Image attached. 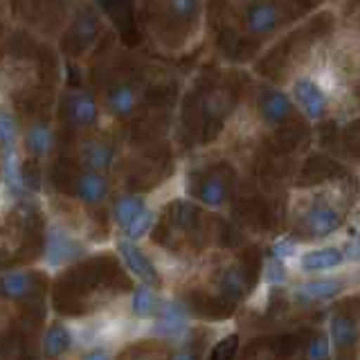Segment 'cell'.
I'll return each mask as SVG.
<instances>
[{
	"mask_svg": "<svg viewBox=\"0 0 360 360\" xmlns=\"http://www.w3.org/2000/svg\"><path fill=\"white\" fill-rule=\"evenodd\" d=\"M281 22H284V14L270 0H255L245 11V27L255 39H266L275 34Z\"/></svg>",
	"mask_w": 360,
	"mask_h": 360,
	"instance_id": "obj_5",
	"label": "cell"
},
{
	"mask_svg": "<svg viewBox=\"0 0 360 360\" xmlns=\"http://www.w3.org/2000/svg\"><path fill=\"white\" fill-rule=\"evenodd\" d=\"M20 144L25 155L43 160V158H48L54 149V131L48 122H32L30 127L22 131Z\"/></svg>",
	"mask_w": 360,
	"mask_h": 360,
	"instance_id": "obj_8",
	"label": "cell"
},
{
	"mask_svg": "<svg viewBox=\"0 0 360 360\" xmlns=\"http://www.w3.org/2000/svg\"><path fill=\"white\" fill-rule=\"evenodd\" d=\"M117 252H120V259L124 262V266H127L129 273L140 279V284H146V286L160 284V273H158L155 264L133 241L122 239L117 243Z\"/></svg>",
	"mask_w": 360,
	"mask_h": 360,
	"instance_id": "obj_6",
	"label": "cell"
},
{
	"mask_svg": "<svg viewBox=\"0 0 360 360\" xmlns=\"http://www.w3.org/2000/svg\"><path fill=\"white\" fill-rule=\"evenodd\" d=\"M345 259L347 262H360V236L345 248Z\"/></svg>",
	"mask_w": 360,
	"mask_h": 360,
	"instance_id": "obj_32",
	"label": "cell"
},
{
	"mask_svg": "<svg viewBox=\"0 0 360 360\" xmlns=\"http://www.w3.org/2000/svg\"><path fill=\"white\" fill-rule=\"evenodd\" d=\"M138 101H140V95L131 84H117V86H112L108 90L106 108H108L110 115L124 120V117L133 115V110L138 108Z\"/></svg>",
	"mask_w": 360,
	"mask_h": 360,
	"instance_id": "obj_13",
	"label": "cell"
},
{
	"mask_svg": "<svg viewBox=\"0 0 360 360\" xmlns=\"http://www.w3.org/2000/svg\"><path fill=\"white\" fill-rule=\"evenodd\" d=\"M146 210V202L142 196H135V194H129V196H122L115 200V205H112V217H115V223L122 232H127L133 221L140 217V214Z\"/></svg>",
	"mask_w": 360,
	"mask_h": 360,
	"instance_id": "obj_16",
	"label": "cell"
},
{
	"mask_svg": "<svg viewBox=\"0 0 360 360\" xmlns=\"http://www.w3.org/2000/svg\"><path fill=\"white\" fill-rule=\"evenodd\" d=\"M345 262V252L338 248H320V250H311L302 257V270L307 273H320V270L335 268Z\"/></svg>",
	"mask_w": 360,
	"mask_h": 360,
	"instance_id": "obj_18",
	"label": "cell"
},
{
	"mask_svg": "<svg viewBox=\"0 0 360 360\" xmlns=\"http://www.w3.org/2000/svg\"><path fill=\"white\" fill-rule=\"evenodd\" d=\"M221 288L228 297H241L245 292V281H243V275L236 273V270H228V273L223 275L221 279Z\"/></svg>",
	"mask_w": 360,
	"mask_h": 360,
	"instance_id": "obj_26",
	"label": "cell"
},
{
	"mask_svg": "<svg viewBox=\"0 0 360 360\" xmlns=\"http://www.w3.org/2000/svg\"><path fill=\"white\" fill-rule=\"evenodd\" d=\"M169 14L178 20H191L200 9V0H167Z\"/></svg>",
	"mask_w": 360,
	"mask_h": 360,
	"instance_id": "obj_25",
	"label": "cell"
},
{
	"mask_svg": "<svg viewBox=\"0 0 360 360\" xmlns=\"http://www.w3.org/2000/svg\"><path fill=\"white\" fill-rule=\"evenodd\" d=\"M20 124L9 106H0V151L16 149L20 142Z\"/></svg>",
	"mask_w": 360,
	"mask_h": 360,
	"instance_id": "obj_20",
	"label": "cell"
},
{
	"mask_svg": "<svg viewBox=\"0 0 360 360\" xmlns=\"http://www.w3.org/2000/svg\"><path fill=\"white\" fill-rule=\"evenodd\" d=\"M99 32V22L97 16L90 9H82L75 18V27H72V39L88 45L95 39V34Z\"/></svg>",
	"mask_w": 360,
	"mask_h": 360,
	"instance_id": "obj_21",
	"label": "cell"
},
{
	"mask_svg": "<svg viewBox=\"0 0 360 360\" xmlns=\"http://www.w3.org/2000/svg\"><path fill=\"white\" fill-rule=\"evenodd\" d=\"M82 360H112V352H110V347H93V349H86Z\"/></svg>",
	"mask_w": 360,
	"mask_h": 360,
	"instance_id": "obj_31",
	"label": "cell"
},
{
	"mask_svg": "<svg viewBox=\"0 0 360 360\" xmlns=\"http://www.w3.org/2000/svg\"><path fill=\"white\" fill-rule=\"evenodd\" d=\"M342 290V281L338 279H320V281H307L295 288V297L297 300H307V302H322V300H331L338 292Z\"/></svg>",
	"mask_w": 360,
	"mask_h": 360,
	"instance_id": "obj_19",
	"label": "cell"
},
{
	"mask_svg": "<svg viewBox=\"0 0 360 360\" xmlns=\"http://www.w3.org/2000/svg\"><path fill=\"white\" fill-rule=\"evenodd\" d=\"M88 255V245L79 234H75L68 225L54 221L45 232L43 245V266L50 270H61Z\"/></svg>",
	"mask_w": 360,
	"mask_h": 360,
	"instance_id": "obj_1",
	"label": "cell"
},
{
	"mask_svg": "<svg viewBox=\"0 0 360 360\" xmlns=\"http://www.w3.org/2000/svg\"><path fill=\"white\" fill-rule=\"evenodd\" d=\"M292 255H295V243L292 241H279L273 248V259H279V262H284V259H288Z\"/></svg>",
	"mask_w": 360,
	"mask_h": 360,
	"instance_id": "obj_29",
	"label": "cell"
},
{
	"mask_svg": "<svg viewBox=\"0 0 360 360\" xmlns=\"http://www.w3.org/2000/svg\"><path fill=\"white\" fill-rule=\"evenodd\" d=\"M292 112L290 106V97L284 95L281 90H268L262 97V117L270 124V127H277V124H284Z\"/></svg>",
	"mask_w": 360,
	"mask_h": 360,
	"instance_id": "obj_14",
	"label": "cell"
},
{
	"mask_svg": "<svg viewBox=\"0 0 360 360\" xmlns=\"http://www.w3.org/2000/svg\"><path fill=\"white\" fill-rule=\"evenodd\" d=\"M194 207L187 205V202H178L176 205V212H174V219L180 223V225H185V223H191V219H194Z\"/></svg>",
	"mask_w": 360,
	"mask_h": 360,
	"instance_id": "obj_30",
	"label": "cell"
},
{
	"mask_svg": "<svg viewBox=\"0 0 360 360\" xmlns=\"http://www.w3.org/2000/svg\"><path fill=\"white\" fill-rule=\"evenodd\" d=\"M75 194L77 198L90 207H99L108 200L110 194V185L104 174H95V172H84L75 180Z\"/></svg>",
	"mask_w": 360,
	"mask_h": 360,
	"instance_id": "obj_10",
	"label": "cell"
},
{
	"mask_svg": "<svg viewBox=\"0 0 360 360\" xmlns=\"http://www.w3.org/2000/svg\"><path fill=\"white\" fill-rule=\"evenodd\" d=\"M356 326L354 322L345 318V315H338L331 322V338L338 347H352L356 342Z\"/></svg>",
	"mask_w": 360,
	"mask_h": 360,
	"instance_id": "obj_23",
	"label": "cell"
},
{
	"mask_svg": "<svg viewBox=\"0 0 360 360\" xmlns=\"http://www.w3.org/2000/svg\"><path fill=\"white\" fill-rule=\"evenodd\" d=\"M61 360H63V358H61Z\"/></svg>",
	"mask_w": 360,
	"mask_h": 360,
	"instance_id": "obj_34",
	"label": "cell"
},
{
	"mask_svg": "<svg viewBox=\"0 0 360 360\" xmlns=\"http://www.w3.org/2000/svg\"><path fill=\"white\" fill-rule=\"evenodd\" d=\"M290 97L295 106L313 122L322 120L326 115V108H329V97L324 95V90L313 79V75L297 77L290 86Z\"/></svg>",
	"mask_w": 360,
	"mask_h": 360,
	"instance_id": "obj_2",
	"label": "cell"
},
{
	"mask_svg": "<svg viewBox=\"0 0 360 360\" xmlns=\"http://www.w3.org/2000/svg\"><path fill=\"white\" fill-rule=\"evenodd\" d=\"M304 223H307V230L311 234L326 236L340 228V214L331 207H315L304 217Z\"/></svg>",
	"mask_w": 360,
	"mask_h": 360,
	"instance_id": "obj_17",
	"label": "cell"
},
{
	"mask_svg": "<svg viewBox=\"0 0 360 360\" xmlns=\"http://www.w3.org/2000/svg\"><path fill=\"white\" fill-rule=\"evenodd\" d=\"M160 307H162L160 297H158V292L153 290V286L140 284L138 288L133 290V295H131V313L138 320L155 318L158 311H160Z\"/></svg>",
	"mask_w": 360,
	"mask_h": 360,
	"instance_id": "obj_15",
	"label": "cell"
},
{
	"mask_svg": "<svg viewBox=\"0 0 360 360\" xmlns=\"http://www.w3.org/2000/svg\"><path fill=\"white\" fill-rule=\"evenodd\" d=\"M172 360H198V356H196V352L191 347H180Z\"/></svg>",
	"mask_w": 360,
	"mask_h": 360,
	"instance_id": "obj_33",
	"label": "cell"
},
{
	"mask_svg": "<svg viewBox=\"0 0 360 360\" xmlns=\"http://www.w3.org/2000/svg\"><path fill=\"white\" fill-rule=\"evenodd\" d=\"M43 356L48 360H61L70 349L75 347V333H72V324L65 322H52L43 333Z\"/></svg>",
	"mask_w": 360,
	"mask_h": 360,
	"instance_id": "obj_11",
	"label": "cell"
},
{
	"mask_svg": "<svg viewBox=\"0 0 360 360\" xmlns=\"http://www.w3.org/2000/svg\"><path fill=\"white\" fill-rule=\"evenodd\" d=\"M266 277H268V281L270 284H284L286 281V268H284V264L279 262V259H270L268 262V266H266Z\"/></svg>",
	"mask_w": 360,
	"mask_h": 360,
	"instance_id": "obj_27",
	"label": "cell"
},
{
	"mask_svg": "<svg viewBox=\"0 0 360 360\" xmlns=\"http://www.w3.org/2000/svg\"><path fill=\"white\" fill-rule=\"evenodd\" d=\"M155 225V212L153 210H144L138 219L133 221V225L131 228L124 232V239L127 241H138V239H142V236H146L151 232V228Z\"/></svg>",
	"mask_w": 360,
	"mask_h": 360,
	"instance_id": "obj_24",
	"label": "cell"
},
{
	"mask_svg": "<svg viewBox=\"0 0 360 360\" xmlns=\"http://www.w3.org/2000/svg\"><path fill=\"white\" fill-rule=\"evenodd\" d=\"M0 178H3V187L9 196L18 198L25 191V176H22L18 149H7L0 155Z\"/></svg>",
	"mask_w": 360,
	"mask_h": 360,
	"instance_id": "obj_12",
	"label": "cell"
},
{
	"mask_svg": "<svg viewBox=\"0 0 360 360\" xmlns=\"http://www.w3.org/2000/svg\"><path fill=\"white\" fill-rule=\"evenodd\" d=\"M225 198H228V187H225L221 178H210L207 183L200 187V200L212 210L221 207Z\"/></svg>",
	"mask_w": 360,
	"mask_h": 360,
	"instance_id": "obj_22",
	"label": "cell"
},
{
	"mask_svg": "<svg viewBox=\"0 0 360 360\" xmlns=\"http://www.w3.org/2000/svg\"><path fill=\"white\" fill-rule=\"evenodd\" d=\"M189 331V313L178 300H167L153 318V333L167 340H180Z\"/></svg>",
	"mask_w": 360,
	"mask_h": 360,
	"instance_id": "obj_4",
	"label": "cell"
},
{
	"mask_svg": "<svg viewBox=\"0 0 360 360\" xmlns=\"http://www.w3.org/2000/svg\"><path fill=\"white\" fill-rule=\"evenodd\" d=\"M79 160H82L86 172L104 174L115 162V149L112 144L99 138H90L79 144Z\"/></svg>",
	"mask_w": 360,
	"mask_h": 360,
	"instance_id": "obj_7",
	"label": "cell"
},
{
	"mask_svg": "<svg viewBox=\"0 0 360 360\" xmlns=\"http://www.w3.org/2000/svg\"><path fill=\"white\" fill-rule=\"evenodd\" d=\"M329 358V342L324 338H315L307 349V360H326Z\"/></svg>",
	"mask_w": 360,
	"mask_h": 360,
	"instance_id": "obj_28",
	"label": "cell"
},
{
	"mask_svg": "<svg viewBox=\"0 0 360 360\" xmlns=\"http://www.w3.org/2000/svg\"><path fill=\"white\" fill-rule=\"evenodd\" d=\"M63 115L75 129H93L99 122V104L86 90H68L63 97Z\"/></svg>",
	"mask_w": 360,
	"mask_h": 360,
	"instance_id": "obj_3",
	"label": "cell"
},
{
	"mask_svg": "<svg viewBox=\"0 0 360 360\" xmlns=\"http://www.w3.org/2000/svg\"><path fill=\"white\" fill-rule=\"evenodd\" d=\"M34 292H37V277H34L32 270L16 268V270H7L0 277V297H5L9 302L30 300Z\"/></svg>",
	"mask_w": 360,
	"mask_h": 360,
	"instance_id": "obj_9",
	"label": "cell"
}]
</instances>
